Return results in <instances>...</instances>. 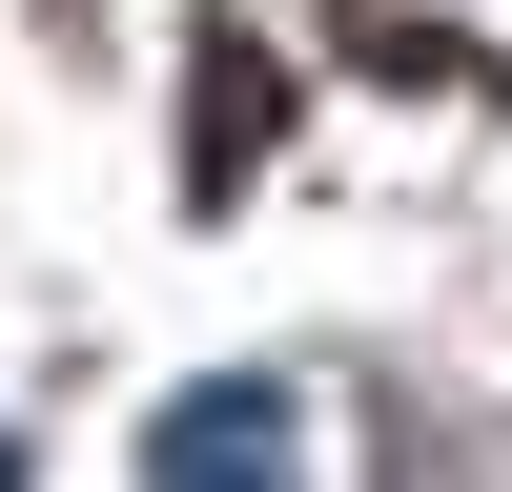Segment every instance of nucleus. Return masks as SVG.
I'll use <instances>...</instances> for the list:
<instances>
[{
	"label": "nucleus",
	"mask_w": 512,
	"mask_h": 492,
	"mask_svg": "<svg viewBox=\"0 0 512 492\" xmlns=\"http://www.w3.org/2000/svg\"><path fill=\"white\" fill-rule=\"evenodd\" d=\"M287 431H308V410H287V390H246V369H226V390H185V410H164V431H144V472H287Z\"/></svg>",
	"instance_id": "obj_1"
}]
</instances>
